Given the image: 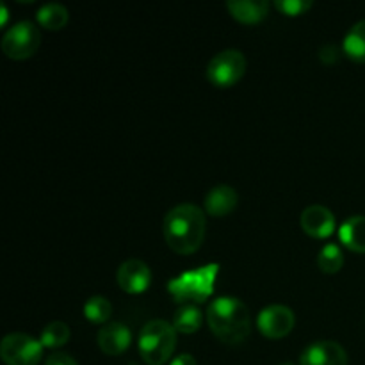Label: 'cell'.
<instances>
[{
	"label": "cell",
	"mask_w": 365,
	"mask_h": 365,
	"mask_svg": "<svg viewBox=\"0 0 365 365\" xmlns=\"http://www.w3.org/2000/svg\"><path fill=\"white\" fill-rule=\"evenodd\" d=\"M207 230L205 214L200 207L180 203L166 214L163 223L164 239L178 255H191L203 245Z\"/></svg>",
	"instance_id": "cell-1"
},
{
	"label": "cell",
	"mask_w": 365,
	"mask_h": 365,
	"mask_svg": "<svg viewBox=\"0 0 365 365\" xmlns=\"http://www.w3.org/2000/svg\"><path fill=\"white\" fill-rule=\"evenodd\" d=\"M207 323L225 344H241L252 331V316L245 303L234 296L214 299L207 309Z\"/></svg>",
	"instance_id": "cell-2"
},
{
	"label": "cell",
	"mask_w": 365,
	"mask_h": 365,
	"mask_svg": "<svg viewBox=\"0 0 365 365\" xmlns=\"http://www.w3.org/2000/svg\"><path fill=\"white\" fill-rule=\"evenodd\" d=\"M217 271H220L217 264H207L198 269L182 273L180 277H175L168 282V291L177 303L198 305V303H203L212 296Z\"/></svg>",
	"instance_id": "cell-3"
},
{
	"label": "cell",
	"mask_w": 365,
	"mask_h": 365,
	"mask_svg": "<svg viewBox=\"0 0 365 365\" xmlns=\"http://www.w3.org/2000/svg\"><path fill=\"white\" fill-rule=\"evenodd\" d=\"M177 348V330L171 323L153 319L139 334V353L148 365H164Z\"/></svg>",
	"instance_id": "cell-4"
},
{
	"label": "cell",
	"mask_w": 365,
	"mask_h": 365,
	"mask_svg": "<svg viewBox=\"0 0 365 365\" xmlns=\"http://www.w3.org/2000/svg\"><path fill=\"white\" fill-rule=\"evenodd\" d=\"M41 45V31L32 21L24 20L7 29L2 38V52L9 59L24 61L36 53Z\"/></svg>",
	"instance_id": "cell-5"
},
{
	"label": "cell",
	"mask_w": 365,
	"mask_h": 365,
	"mask_svg": "<svg viewBox=\"0 0 365 365\" xmlns=\"http://www.w3.org/2000/svg\"><path fill=\"white\" fill-rule=\"evenodd\" d=\"M246 73V57L239 50L228 48L216 53L207 66V78L216 88H232Z\"/></svg>",
	"instance_id": "cell-6"
},
{
	"label": "cell",
	"mask_w": 365,
	"mask_h": 365,
	"mask_svg": "<svg viewBox=\"0 0 365 365\" xmlns=\"http://www.w3.org/2000/svg\"><path fill=\"white\" fill-rule=\"evenodd\" d=\"M0 356L6 365H38L43 344L27 334H9L0 344Z\"/></svg>",
	"instance_id": "cell-7"
},
{
	"label": "cell",
	"mask_w": 365,
	"mask_h": 365,
	"mask_svg": "<svg viewBox=\"0 0 365 365\" xmlns=\"http://www.w3.org/2000/svg\"><path fill=\"white\" fill-rule=\"evenodd\" d=\"M296 324L294 312L285 305H269L259 314L257 327L267 339H284Z\"/></svg>",
	"instance_id": "cell-8"
},
{
	"label": "cell",
	"mask_w": 365,
	"mask_h": 365,
	"mask_svg": "<svg viewBox=\"0 0 365 365\" xmlns=\"http://www.w3.org/2000/svg\"><path fill=\"white\" fill-rule=\"evenodd\" d=\"M116 280L121 291L128 294H141L152 284V271L143 260L128 259L118 269Z\"/></svg>",
	"instance_id": "cell-9"
},
{
	"label": "cell",
	"mask_w": 365,
	"mask_h": 365,
	"mask_svg": "<svg viewBox=\"0 0 365 365\" xmlns=\"http://www.w3.org/2000/svg\"><path fill=\"white\" fill-rule=\"evenodd\" d=\"M299 365H348V353L335 341H317L302 353Z\"/></svg>",
	"instance_id": "cell-10"
},
{
	"label": "cell",
	"mask_w": 365,
	"mask_h": 365,
	"mask_svg": "<svg viewBox=\"0 0 365 365\" xmlns=\"http://www.w3.org/2000/svg\"><path fill=\"white\" fill-rule=\"evenodd\" d=\"M303 232L314 239H327L335 230V216L323 205H310L299 216Z\"/></svg>",
	"instance_id": "cell-11"
},
{
	"label": "cell",
	"mask_w": 365,
	"mask_h": 365,
	"mask_svg": "<svg viewBox=\"0 0 365 365\" xmlns=\"http://www.w3.org/2000/svg\"><path fill=\"white\" fill-rule=\"evenodd\" d=\"M96 341L106 355L116 356L127 351L132 342V334L123 323H109L100 328Z\"/></svg>",
	"instance_id": "cell-12"
},
{
	"label": "cell",
	"mask_w": 365,
	"mask_h": 365,
	"mask_svg": "<svg viewBox=\"0 0 365 365\" xmlns=\"http://www.w3.org/2000/svg\"><path fill=\"white\" fill-rule=\"evenodd\" d=\"M239 195L230 185L220 184L210 189L205 196V210L212 217H225L237 207Z\"/></svg>",
	"instance_id": "cell-13"
},
{
	"label": "cell",
	"mask_w": 365,
	"mask_h": 365,
	"mask_svg": "<svg viewBox=\"0 0 365 365\" xmlns=\"http://www.w3.org/2000/svg\"><path fill=\"white\" fill-rule=\"evenodd\" d=\"M227 9L241 24H259L267 16L269 2L266 0H228Z\"/></svg>",
	"instance_id": "cell-14"
},
{
	"label": "cell",
	"mask_w": 365,
	"mask_h": 365,
	"mask_svg": "<svg viewBox=\"0 0 365 365\" xmlns=\"http://www.w3.org/2000/svg\"><path fill=\"white\" fill-rule=\"evenodd\" d=\"M339 239L348 250L365 253V216H353L339 228Z\"/></svg>",
	"instance_id": "cell-15"
},
{
	"label": "cell",
	"mask_w": 365,
	"mask_h": 365,
	"mask_svg": "<svg viewBox=\"0 0 365 365\" xmlns=\"http://www.w3.org/2000/svg\"><path fill=\"white\" fill-rule=\"evenodd\" d=\"M36 18H38V24L46 31H61L70 20V13L63 4L50 2L39 7Z\"/></svg>",
	"instance_id": "cell-16"
},
{
	"label": "cell",
	"mask_w": 365,
	"mask_h": 365,
	"mask_svg": "<svg viewBox=\"0 0 365 365\" xmlns=\"http://www.w3.org/2000/svg\"><path fill=\"white\" fill-rule=\"evenodd\" d=\"M342 52L355 63H365V20L356 21L346 34Z\"/></svg>",
	"instance_id": "cell-17"
},
{
	"label": "cell",
	"mask_w": 365,
	"mask_h": 365,
	"mask_svg": "<svg viewBox=\"0 0 365 365\" xmlns=\"http://www.w3.org/2000/svg\"><path fill=\"white\" fill-rule=\"evenodd\" d=\"M202 323H203L202 310H200L196 305L187 303V305H182L180 309L175 312L173 323L171 324H173L177 331L189 335V334H196V331L202 328Z\"/></svg>",
	"instance_id": "cell-18"
},
{
	"label": "cell",
	"mask_w": 365,
	"mask_h": 365,
	"mask_svg": "<svg viewBox=\"0 0 365 365\" xmlns=\"http://www.w3.org/2000/svg\"><path fill=\"white\" fill-rule=\"evenodd\" d=\"M70 327L66 323H63V321H53V323H48L43 328L41 335H39V342L43 344V348L57 349L66 344L70 341Z\"/></svg>",
	"instance_id": "cell-19"
},
{
	"label": "cell",
	"mask_w": 365,
	"mask_h": 365,
	"mask_svg": "<svg viewBox=\"0 0 365 365\" xmlns=\"http://www.w3.org/2000/svg\"><path fill=\"white\" fill-rule=\"evenodd\" d=\"M113 316V305L103 296H93L84 303V317L95 324H103Z\"/></svg>",
	"instance_id": "cell-20"
},
{
	"label": "cell",
	"mask_w": 365,
	"mask_h": 365,
	"mask_svg": "<svg viewBox=\"0 0 365 365\" xmlns=\"http://www.w3.org/2000/svg\"><path fill=\"white\" fill-rule=\"evenodd\" d=\"M317 266L323 273L334 274L341 271V267L344 266V253L339 248L337 245L330 242V245L324 246L319 252V257H317Z\"/></svg>",
	"instance_id": "cell-21"
},
{
	"label": "cell",
	"mask_w": 365,
	"mask_h": 365,
	"mask_svg": "<svg viewBox=\"0 0 365 365\" xmlns=\"http://www.w3.org/2000/svg\"><path fill=\"white\" fill-rule=\"evenodd\" d=\"M273 6L277 7L282 14L298 16V14H303L305 11H309L314 4L310 2V0H274Z\"/></svg>",
	"instance_id": "cell-22"
},
{
	"label": "cell",
	"mask_w": 365,
	"mask_h": 365,
	"mask_svg": "<svg viewBox=\"0 0 365 365\" xmlns=\"http://www.w3.org/2000/svg\"><path fill=\"white\" fill-rule=\"evenodd\" d=\"M319 57L324 64L337 63L339 57H341V46H337L335 43H328V45H324L323 48H321Z\"/></svg>",
	"instance_id": "cell-23"
},
{
	"label": "cell",
	"mask_w": 365,
	"mask_h": 365,
	"mask_svg": "<svg viewBox=\"0 0 365 365\" xmlns=\"http://www.w3.org/2000/svg\"><path fill=\"white\" fill-rule=\"evenodd\" d=\"M45 365H77L73 356L66 355V353H53L46 359Z\"/></svg>",
	"instance_id": "cell-24"
},
{
	"label": "cell",
	"mask_w": 365,
	"mask_h": 365,
	"mask_svg": "<svg viewBox=\"0 0 365 365\" xmlns=\"http://www.w3.org/2000/svg\"><path fill=\"white\" fill-rule=\"evenodd\" d=\"M170 365H198V364H196L195 356L192 355H189V353H182V355L175 356Z\"/></svg>",
	"instance_id": "cell-25"
},
{
	"label": "cell",
	"mask_w": 365,
	"mask_h": 365,
	"mask_svg": "<svg viewBox=\"0 0 365 365\" xmlns=\"http://www.w3.org/2000/svg\"><path fill=\"white\" fill-rule=\"evenodd\" d=\"M280 365H294V364H291V362H285V364H280Z\"/></svg>",
	"instance_id": "cell-26"
}]
</instances>
